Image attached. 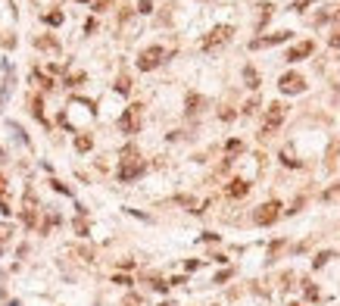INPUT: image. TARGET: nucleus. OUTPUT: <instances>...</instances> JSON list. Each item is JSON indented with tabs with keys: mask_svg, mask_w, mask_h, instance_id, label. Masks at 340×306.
Returning a JSON list of instances; mask_svg holds the SVG:
<instances>
[{
	"mask_svg": "<svg viewBox=\"0 0 340 306\" xmlns=\"http://www.w3.org/2000/svg\"><path fill=\"white\" fill-rule=\"evenodd\" d=\"M231 34H234L231 25H216V28L203 38V50H219L222 44H228V41H231Z\"/></svg>",
	"mask_w": 340,
	"mask_h": 306,
	"instance_id": "nucleus-1",
	"label": "nucleus"
},
{
	"mask_svg": "<svg viewBox=\"0 0 340 306\" xmlns=\"http://www.w3.org/2000/svg\"><path fill=\"white\" fill-rule=\"evenodd\" d=\"M284 107H281V103H272V107L265 110V125H262V135L268 138V135H275L278 128H281V122H284Z\"/></svg>",
	"mask_w": 340,
	"mask_h": 306,
	"instance_id": "nucleus-2",
	"label": "nucleus"
},
{
	"mask_svg": "<svg viewBox=\"0 0 340 306\" xmlns=\"http://www.w3.org/2000/svg\"><path fill=\"white\" fill-rule=\"evenodd\" d=\"M253 219L259 222V225H272V222L281 219V203H278V200H268V203H262V206L253 213Z\"/></svg>",
	"mask_w": 340,
	"mask_h": 306,
	"instance_id": "nucleus-3",
	"label": "nucleus"
},
{
	"mask_svg": "<svg viewBox=\"0 0 340 306\" xmlns=\"http://www.w3.org/2000/svg\"><path fill=\"white\" fill-rule=\"evenodd\" d=\"M162 56H166V50L162 47H150V50H144L137 56V69H144V72H150V69H156L162 63Z\"/></svg>",
	"mask_w": 340,
	"mask_h": 306,
	"instance_id": "nucleus-4",
	"label": "nucleus"
},
{
	"mask_svg": "<svg viewBox=\"0 0 340 306\" xmlns=\"http://www.w3.org/2000/svg\"><path fill=\"white\" fill-rule=\"evenodd\" d=\"M281 91L284 94H303L306 91V81H303V75H297V72H287V75H281Z\"/></svg>",
	"mask_w": 340,
	"mask_h": 306,
	"instance_id": "nucleus-5",
	"label": "nucleus"
},
{
	"mask_svg": "<svg viewBox=\"0 0 340 306\" xmlns=\"http://www.w3.org/2000/svg\"><path fill=\"white\" fill-rule=\"evenodd\" d=\"M290 41V31H278V34H268V38H253L250 41V50H259V47H275V44H284Z\"/></svg>",
	"mask_w": 340,
	"mask_h": 306,
	"instance_id": "nucleus-6",
	"label": "nucleus"
},
{
	"mask_svg": "<svg viewBox=\"0 0 340 306\" xmlns=\"http://www.w3.org/2000/svg\"><path fill=\"white\" fill-rule=\"evenodd\" d=\"M140 172H144V162H140V159H125L122 169H119V178L122 181H131V178H137Z\"/></svg>",
	"mask_w": 340,
	"mask_h": 306,
	"instance_id": "nucleus-7",
	"label": "nucleus"
},
{
	"mask_svg": "<svg viewBox=\"0 0 340 306\" xmlns=\"http://www.w3.org/2000/svg\"><path fill=\"white\" fill-rule=\"evenodd\" d=\"M312 50H315V44L312 41H303V44H297V47H290V50H287V60L297 63V60H303V56H309Z\"/></svg>",
	"mask_w": 340,
	"mask_h": 306,
	"instance_id": "nucleus-8",
	"label": "nucleus"
},
{
	"mask_svg": "<svg viewBox=\"0 0 340 306\" xmlns=\"http://www.w3.org/2000/svg\"><path fill=\"white\" fill-rule=\"evenodd\" d=\"M125 132H137V125H140V116H137V107H131L125 116H122V122H119Z\"/></svg>",
	"mask_w": 340,
	"mask_h": 306,
	"instance_id": "nucleus-9",
	"label": "nucleus"
},
{
	"mask_svg": "<svg viewBox=\"0 0 340 306\" xmlns=\"http://www.w3.org/2000/svg\"><path fill=\"white\" fill-rule=\"evenodd\" d=\"M247 191H250V184H247V181H240V178L228 184V197H243Z\"/></svg>",
	"mask_w": 340,
	"mask_h": 306,
	"instance_id": "nucleus-10",
	"label": "nucleus"
},
{
	"mask_svg": "<svg viewBox=\"0 0 340 306\" xmlns=\"http://www.w3.org/2000/svg\"><path fill=\"white\" fill-rule=\"evenodd\" d=\"M243 78H247V85H250V88H259V75H256V69H253V66L243 69Z\"/></svg>",
	"mask_w": 340,
	"mask_h": 306,
	"instance_id": "nucleus-11",
	"label": "nucleus"
},
{
	"mask_svg": "<svg viewBox=\"0 0 340 306\" xmlns=\"http://www.w3.org/2000/svg\"><path fill=\"white\" fill-rule=\"evenodd\" d=\"M328 260H331V253H319V256H315V263H312V266H315V269H322Z\"/></svg>",
	"mask_w": 340,
	"mask_h": 306,
	"instance_id": "nucleus-12",
	"label": "nucleus"
},
{
	"mask_svg": "<svg viewBox=\"0 0 340 306\" xmlns=\"http://www.w3.org/2000/svg\"><path fill=\"white\" fill-rule=\"evenodd\" d=\"M44 19H47V22H50V25H60V22H63V13H47Z\"/></svg>",
	"mask_w": 340,
	"mask_h": 306,
	"instance_id": "nucleus-13",
	"label": "nucleus"
},
{
	"mask_svg": "<svg viewBox=\"0 0 340 306\" xmlns=\"http://www.w3.org/2000/svg\"><path fill=\"white\" fill-rule=\"evenodd\" d=\"M75 147H78V150H91V138H78Z\"/></svg>",
	"mask_w": 340,
	"mask_h": 306,
	"instance_id": "nucleus-14",
	"label": "nucleus"
},
{
	"mask_svg": "<svg viewBox=\"0 0 340 306\" xmlns=\"http://www.w3.org/2000/svg\"><path fill=\"white\" fill-rule=\"evenodd\" d=\"M228 150H231V153H240L243 144H240V141H228Z\"/></svg>",
	"mask_w": 340,
	"mask_h": 306,
	"instance_id": "nucleus-15",
	"label": "nucleus"
},
{
	"mask_svg": "<svg viewBox=\"0 0 340 306\" xmlns=\"http://www.w3.org/2000/svg\"><path fill=\"white\" fill-rule=\"evenodd\" d=\"M303 6H309V0H297V3H294V6H290V9H294V13H300V9H303Z\"/></svg>",
	"mask_w": 340,
	"mask_h": 306,
	"instance_id": "nucleus-16",
	"label": "nucleus"
},
{
	"mask_svg": "<svg viewBox=\"0 0 340 306\" xmlns=\"http://www.w3.org/2000/svg\"><path fill=\"white\" fill-rule=\"evenodd\" d=\"M331 47H340V34H331Z\"/></svg>",
	"mask_w": 340,
	"mask_h": 306,
	"instance_id": "nucleus-17",
	"label": "nucleus"
},
{
	"mask_svg": "<svg viewBox=\"0 0 340 306\" xmlns=\"http://www.w3.org/2000/svg\"><path fill=\"white\" fill-rule=\"evenodd\" d=\"M294 306H300V303H294Z\"/></svg>",
	"mask_w": 340,
	"mask_h": 306,
	"instance_id": "nucleus-18",
	"label": "nucleus"
}]
</instances>
